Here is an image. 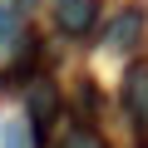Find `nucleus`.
I'll return each mask as SVG.
<instances>
[{
  "label": "nucleus",
  "mask_w": 148,
  "mask_h": 148,
  "mask_svg": "<svg viewBox=\"0 0 148 148\" xmlns=\"http://www.w3.org/2000/svg\"><path fill=\"white\" fill-rule=\"evenodd\" d=\"M123 109L138 128H148V64H133L123 74Z\"/></svg>",
  "instance_id": "1"
},
{
  "label": "nucleus",
  "mask_w": 148,
  "mask_h": 148,
  "mask_svg": "<svg viewBox=\"0 0 148 148\" xmlns=\"http://www.w3.org/2000/svg\"><path fill=\"white\" fill-rule=\"evenodd\" d=\"M138 40H143V15L138 10H123V15L109 20V45L114 49H133Z\"/></svg>",
  "instance_id": "2"
},
{
  "label": "nucleus",
  "mask_w": 148,
  "mask_h": 148,
  "mask_svg": "<svg viewBox=\"0 0 148 148\" xmlns=\"http://www.w3.org/2000/svg\"><path fill=\"white\" fill-rule=\"evenodd\" d=\"M54 109H59L54 84L35 79V84H30V123H35V128H49V123H54Z\"/></svg>",
  "instance_id": "3"
},
{
  "label": "nucleus",
  "mask_w": 148,
  "mask_h": 148,
  "mask_svg": "<svg viewBox=\"0 0 148 148\" xmlns=\"http://www.w3.org/2000/svg\"><path fill=\"white\" fill-rule=\"evenodd\" d=\"M54 10H59V25L69 30V35H84L89 25H94V0H54Z\"/></svg>",
  "instance_id": "4"
},
{
  "label": "nucleus",
  "mask_w": 148,
  "mask_h": 148,
  "mask_svg": "<svg viewBox=\"0 0 148 148\" xmlns=\"http://www.w3.org/2000/svg\"><path fill=\"white\" fill-rule=\"evenodd\" d=\"M0 148H30V138H25V123L15 119V123H5V138H0Z\"/></svg>",
  "instance_id": "5"
},
{
  "label": "nucleus",
  "mask_w": 148,
  "mask_h": 148,
  "mask_svg": "<svg viewBox=\"0 0 148 148\" xmlns=\"http://www.w3.org/2000/svg\"><path fill=\"white\" fill-rule=\"evenodd\" d=\"M64 148H104V138H94L89 128H79V133H69V138H64Z\"/></svg>",
  "instance_id": "6"
},
{
  "label": "nucleus",
  "mask_w": 148,
  "mask_h": 148,
  "mask_svg": "<svg viewBox=\"0 0 148 148\" xmlns=\"http://www.w3.org/2000/svg\"><path fill=\"white\" fill-rule=\"evenodd\" d=\"M0 49H5V45H0Z\"/></svg>",
  "instance_id": "7"
}]
</instances>
